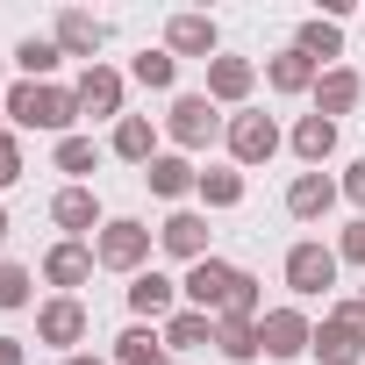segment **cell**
Segmentation results:
<instances>
[{"label": "cell", "instance_id": "obj_3", "mask_svg": "<svg viewBox=\"0 0 365 365\" xmlns=\"http://www.w3.org/2000/svg\"><path fill=\"white\" fill-rule=\"evenodd\" d=\"M158 129H165V143H172V150H187V158H194V150L222 143L230 115H222L208 93H172V108H165V122H158Z\"/></svg>", "mask_w": 365, "mask_h": 365}, {"label": "cell", "instance_id": "obj_12", "mask_svg": "<svg viewBox=\"0 0 365 365\" xmlns=\"http://www.w3.org/2000/svg\"><path fill=\"white\" fill-rule=\"evenodd\" d=\"M143 187H150L158 201H172V208H187L194 187H201V165H194L187 150H158V158L143 165Z\"/></svg>", "mask_w": 365, "mask_h": 365}, {"label": "cell", "instance_id": "obj_10", "mask_svg": "<svg viewBox=\"0 0 365 365\" xmlns=\"http://www.w3.org/2000/svg\"><path fill=\"white\" fill-rule=\"evenodd\" d=\"M165 51H172V58H201V65H215V58H222V29H215V15H201V8L165 15Z\"/></svg>", "mask_w": 365, "mask_h": 365}, {"label": "cell", "instance_id": "obj_20", "mask_svg": "<svg viewBox=\"0 0 365 365\" xmlns=\"http://www.w3.org/2000/svg\"><path fill=\"white\" fill-rule=\"evenodd\" d=\"M158 136H165V129H158L150 115H122V122L108 129V158H122V165H136V172H143V165L158 158Z\"/></svg>", "mask_w": 365, "mask_h": 365}, {"label": "cell", "instance_id": "obj_36", "mask_svg": "<svg viewBox=\"0 0 365 365\" xmlns=\"http://www.w3.org/2000/svg\"><path fill=\"white\" fill-rule=\"evenodd\" d=\"M58 365H115V358H101V351H72V358H58Z\"/></svg>", "mask_w": 365, "mask_h": 365}, {"label": "cell", "instance_id": "obj_24", "mask_svg": "<svg viewBox=\"0 0 365 365\" xmlns=\"http://www.w3.org/2000/svg\"><path fill=\"white\" fill-rule=\"evenodd\" d=\"M294 51L308 58V65H344V22H329V15H308L301 29H294Z\"/></svg>", "mask_w": 365, "mask_h": 365}, {"label": "cell", "instance_id": "obj_32", "mask_svg": "<svg viewBox=\"0 0 365 365\" xmlns=\"http://www.w3.org/2000/svg\"><path fill=\"white\" fill-rule=\"evenodd\" d=\"M336 265H344V272H365V215H351V222L336 230Z\"/></svg>", "mask_w": 365, "mask_h": 365}, {"label": "cell", "instance_id": "obj_19", "mask_svg": "<svg viewBox=\"0 0 365 365\" xmlns=\"http://www.w3.org/2000/svg\"><path fill=\"white\" fill-rule=\"evenodd\" d=\"M322 365H365V322H344V315H322L315 322V351Z\"/></svg>", "mask_w": 365, "mask_h": 365}, {"label": "cell", "instance_id": "obj_37", "mask_svg": "<svg viewBox=\"0 0 365 365\" xmlns=\"http://www.w3.org/2000/svg\"><path fill=\"white\" fill-rule=\"evenodd\" d=\"M8 86H15V79H8V51H0V93H8Z\"/></svg>", "mask_w": 365, "mask_h": 365}, {"label": "cell", "instance_id": "obj_9", "mask_svg": "<svg viewBox=\"0 0 365 365\" xmlns=\"http://www.w3.org/2000/svg\"><path fill=\"white\" fill-rule=\"evenodd\" d=\"M158 251H165V258H179V265H201V258H215L208 208H172V215L158 222Z\"/></svg>", "mask_w": 365, "mask_h": 365}, {"label": "cell", "instance_id": "obj_21", "mask_svg": "<svg viewBox=\"0 0 365 365\" xmlns=\"http://www.w3.org/2000/svg\"><path fill=\"white\" fill-rule=\"evenodd\" d=\"M287 150H294V158H301V165H308V172H322V165H329V158H336V122H329V115H315V108H308V115H301V122H294V129H287Z\"/></svg>", "mask_w": 365, "mask_h": 365}, {"label": "cell", "instance_id": "obj_14", "mask_svg": "<svg viewBox=\"0 0 365 365\" xmlns=\"http://www.w3.org/2000/svg\"><path fill=\"white\" fill-rule=\"evenodd\" d=\"M258 72H265L258 58H230V51H222V58L208 65V86H201V93H208L215 108H251V93H258Z\"/></svg>", "mask_w": 365, "mask_h": 365}, {"label": "cell", "instance_id": "obj_22", "mask_svg": "<svg viewBox=\"0 0 365 365\" xmlns=\"http://www.w3.org/2000/svg\"><path fill=\"white\" fill-rule=\"evenodd\" d=\"M244 194H251V179L222 158V165H201V187H194V201L208 208V215H230V208H244Z\"/></svg>", "mask_w": 365, "mask_h": 365}, {"label": "cell", "instance_id": "obj_16", "mask_svg": "<svg viewBox=\"0 0 365 365\" xmlns=\"http://www.w3.org/2000/svg\"><path fill=\"white\" fill-rule=\"evenodd\" d=\"M336 201H344V187H336L329 172H294V179H287V215H294V222H329Z\"/></svg>", "mask_w": 365, "mask_h": 365}, {"label": "cell", "instance_id": "obj_8", "mask_svg": "<svg viewBox=\"0 0 365 365\" xmlns=\"http://www.w3.org/2000/svg\"><path fill=\"white\" fill-rule=\"evenodd\" d=\"M86 329H93V315H86V301L79 294H51V301H36V344H51V351H79L86 344Z\"/></svg>", "mask_w": 365, "mask_h": 365}, {"label": "cell", "instance_id": "obj_17", "mask_svg": "<svg viewBox=\"0 0 365 365\" xmlns=\"http://www.w3.org/2000/svg\"><path fill=\"white\" fill-rule=\"evenodd\" d=\"M51 222H58V237H79L86 244V237H101L108 215H101V194L93 187H58L51 194Z\"/></svg>", "mask_w": 365, "mask_h": 365}, {"label": "cell", "instance_id": "obj_23", "mask_svg": "<svg viewBox=\"0 0 365 365\" xmlns=\"http://www.w3.org/2000/svg\"><path fill=\"white\" fill-rule=\"evenodd\" d=\"M315 79H322V65H308V58H301L294 43L265 58V86H272L279 101H301V93H315Z\"/></svg>", "mask_w": 365, "mask_h": 365}, {"label": "cell", "instance_id": "obj_18", "mask_svg": "<svg viewBox=\"0 0 365 365\" xmlns=\"http://www.w3.org/2000/svg\"><path fill=\"white\" fill-rule=\"evenodd\" d=\"M308 101H315V115L344 122V115H351V108L365 101V72H358V65H329V72L315 79V93H308Z\"/></svg>", "mask_w": 365, "mask_h": 365}, {"label": "cell", "instance_id": "obj_28", "mask_svg": "<svg viewBox=\"0 0 365 365\" xmlns=\"http://www.w3.org/2000/svg\"><path fill=\"white\" fill-rule=\"evenodd\" d=\"M215 351H222L230 365L265 358V351H258V322H251V315H215Z\"/></svg>", "mask_w": 365, "mask_h": 365}, {"label": "cell", "instance_id": "obj_30", "mask_svg": "<svg viewBox=\"0 0 365 365\" xmlns=\"http://www.w3.org/2000/svg\"><path fill=\"white\" fill-rule=\"evenodd\" d=\"M115 365H150V358H165V336H158V322H129L122 336H115V351H108Z\"/></svg>", "mask_w": 365, "mask_h": 365}, {"label": "cell", "instance_id": "obj_7", "mask_svg": "<svg viewBox=\"0 0 365 365\" xmlns=\"http://www.w3.org/2000/svg\"><path fill=\"white\" fill-rule=\"evenodd\" d=\"M72 93H79V115L86 122H122L129 115V72H115V65H79V79H72Z\"/></svg>", "mask_w": 365, "mask_h": 365}, {"label": "cell", "instance_id": "obj_13", "mask_svg": "<svg viewBox=\"0 0 365 365\" xmlns=\"http://www.w3.org/2000/svg\"><path fill=\"white\" fill-rule=\"evenodd\" d=\"M51 43H58L65 58H79V65H101L108 22H101V15H86V8H58V22H51Z\"/></svg>", "mask_w": 365, "mask_h": 365}, {"label": "cell", "instance_id": "obj_1", "mask_svg": "<svg viewBox=\"0 0 365 365\" xmlns=\"http://www.w3.org/2000/svg\"><path fill=\"white\" fill-rule=\"evenodd\" d=\"M0 122H8L15 136H72V122H79V93L72 86H36V79H15L8 93H0Z\"/></svg>", "mask_w": 365, "mask_h": 365}, {"label": "cell", "instance_id": "obj_15", "mask_svg": "<svg viewBox=\"0 0 365 365\" xmlns=\"http://www.w3.org/2000/svg\"><path fill=\"white\" fill-rule=\"evenodd\" d=\"M36 272H43V287H58V294H79V287L101 272V265H93V244H79V237H58V244L43 251V265H36Z\"/></svg>", "mask_w": 365, "mask_h": 365}, {"label": "cell", "instance_id": "obj_40", "mask_svg": "<svg viewBox=\"0 0 365 365\" xmlns=\"http://www.w3.org/2000/svg\"><path fill=\"white\" fill-rule=\"evenodd\" d=\"M0 129H8V122H0Z\"/></svg>", "mask_w": 365, "mask_h": 365}, {"label": "cell", "instance_id": "obj_33", "mask_svg": "<svg viewBox=\"0 0 365 365\" xmlns=\"http://www.w3.org/2000/svg\"><path fill=\"white\" fill-rule=\"evenodd\" d=\"M22 172H29V158H22V136H15V129H0V194H8Z\"/></svg>", "mask_w": 365, "mask_h": 365}, {"label": "cell", "instance_id": "obj_5", "mask_svg": "<svg viewBox=\"0 0 365 365\" xmlns=\"http://www.w3.org/2000/svg\"><path fill=\"white\" fill-rule=\"evenodd\" d=\"M279 143H287V136H279V122H272L265 108H237V115H230V129H222V150H230V165H237V172L272 165V158H279Z\"/></svg>", "mask_w": 365, "mask_h": 365}, {"label": "cell", "instance_id": "obj_39", "mask_svg": "<svg viewBox=\"0 0 365 365\" xmlns=\"http://www.w3.org/2000/svg\"><path fill=\"white\" fill-rule=\"evenodd\" d=\"M150 365H179V358H172V351H165V358H150Z\"/></svg>", "mask_w": 365, "mask_h": 365}, {"label": "cell", "instance_id": "obj_25", "mask_svg": "<svg viewBox=\"0 0 365 365\" xmlns=\"http://www.w3.org/2000/svg\"><path fill=\"white\" fill-rule=\"evenodd\" d=\"M101 158H108V143H93V136H79V129L51 143V165L65 172V187H86V172H93Z\"/></svg>", "mask_w": 365, "mask_h": 365}, {"label": "cell", "instance_id": "obj_35", "mask_svg": "<svg viewBox=\"0 0 365 365\" xmlns=\"http://www.w3.org/2000/svg\"><path fill=\"white\" fill-rule=\"evenodd\" d=\"M0 365H29V344L22 336H0Z\"/></svg>", "mask_w": 365, "mask_h": 365}, {"label": "cell", "instance_id": "obj_27", "mask_svg": "<svg viewBox=\"0 0 365 365\" xmlns=\"http://www.w3.org/2000/svg\"><path fill=\"white\" fill-rule=\"evenodd\" d=\"M158 336H165V351H172V358H179V351H201V344H215V315L179 308L172 322H158Z\"/></svg>", "mask_w": 365, "mask_h": 365}, {"label": "cell", "instance_id": "obj_38", "mask_svg": "<svg viewBox=\"0 0 365 365\" xmlns=\"http://www.w3.org/2000/svg\"><path fill=\"white\" fill-rule=\"evenodd\" d=\"M8 230H15V222H8V201H0V244H8Z\"/></svg>", "mask_w": 365, "mask_h": 365}, {"label": "cell", "instance_id": "obj_6", "mask_svg": "<svg viewBox=\"0 0 365 365\" xmlns=\"http://www.w3.org/2000/svg\"><path fill=\"white\" fill-rule=\"evenodd\" d=\"M258 351H265V358H279V365L308 358V351H315V322H308V308H301V301L265 308V315H258Z\"/></svg>", "mask_w": 365, "mask_h": 365}, {"label": "cell", "instance_id": "obj_34", "mask_svg": "<svg viewBox=\"0 0 365 365\" xmlns=\"http://www.w3.org/2000/svg\"><path fill=\"white\" fill-rule=\"evenodd\" d=\"M336 187H344V201L365 215V158H351V165H344V179H336Z\"/></svg>", "mask_w": 365, "mask_h": 365}, {"label": "cell", "instance_id": "obj_29", "mask_svg": "<svg viewBox=\"0 0 365 365\" xmlns=\"http://www.w3.org/2000/svg\"><path fill=\"white\" fill-rule=\"evenodd\" d=\"M129 79H136L143 93H172V86H179V58H172L165 43H158V51H136V58H129Z\"/></svg>", "mask_w": 365, "mask_h": 365}, {"label": "cell", "instance_id": "obj_31", "mask_svg": "<svg viewBox=\"0 0 365 365\" xmlns=\"http://www.w3.org/2000/svg\"><path fill=\"white\" fill-rule=\"evenodd\" d=\"M29 301H36V272L15 265V258H0V308L15 315V308H29Z\"/></svg>", "mask_w": 365, "mask_h": 365}, {"label": "cell", "instance_id": "obj_4", "mask_svg": "<svg viewBox=\"0 0 365 365\" xmlns=\"http://www.w3.org/2000/svg\"><path fill=\"white\" fill-rule=\"evenodd\" d=\"M279 279H287V294H294V301H315V294H329V287L344 279V265H336V244H322V237H301V244H287V258H279Z\"/></svg>", "mask_w": 365, "mask_h": 365}, {"label": "cell", "instance_id": "obj_26", "mask_svg": "<svg viewBox=\"0 0 365 365\" xmlns=\"http://www.w3.org/2000/svg\"><path fill=\"white\" fill-rule=\"evenodd\" d=\"M8 65H15L22 79H36V86H51V79H58V65H65V51H58L51 36H22V43L8 51Z\"/></svg>", "mask_w": 365, "mask_h": 365}, {"label": "cell", "instance_id": "obj_11", "mask_svg": "<svg viewBox=\"0 0 365 365\" xmlns=\"http://www.w3.org/2000/svg\"><path fill=\"white\" fill-rule=\"evenodd\" d=\"M122 301H129V315H136V322H172L179 308H187V301H179V279H172V272H158V265H150V272H136V279L122 287Z\"/></svg>", "mask_w": 365, "mask_h": 365}, {"label": "cell", "instance_id": "obj_2", "mask_svg": "<svg viewBox=\"0 0 365 365\" xmlns=\"http://www.w3.org/2000/svg\"><path fill=\"white\" fill-rule=\"evenodd\" d=\"M150 251H158V230L136 222V215H108L101 237H93V265H101V272H122V279L150 272Z\"/></svg>", "mask_w": 365, "mask_h": 365}]
</instances>
